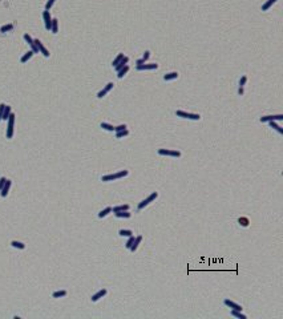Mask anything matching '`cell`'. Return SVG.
Segmentation results:
<instances>
[{
	"instance_id": "35",
	"label": "cell",
	"mask_w": 283,
	"mask_h": 319,
	"mask_svg": "<svg viewBox=\"0 0 283 319\" xmlns=\"http://www.w3.org/2000/svg\"><path fill=\"white\" fill-rule=\"evenodd\" d=\"M246 81H247V76H245V75H243V76L241 77V80H239V87H241V88L245 87Z\"/></svg>"
},
{
	"instance_id": "17",
	"label": "cell",
	"mask_w": 283,
	"mask_h": 319,
	"mask_svg": "<svg viewBox=\"0 0 283 319\" xmlns=\"http://www.w3.org/2000/svg\"><path fill=\"white\" fill-rule=\"evenodd\" d=\"M177 77H178V73L177 72H170V73L164 75V80H165V81H172V80H176Z\"/></svg>"
},
{
	"instance_id": "22",
	"label": "cell",
	"mask_w": 283,
	"mask_h": 319,
	"mask_svg": "<svg viewBox=\"0 0 283 319\" xmlns=\"http://www.w3.org/2000/svg\"><path fill=\"white\" fill-rule=\"evenodd\" d=\"M276 1H278V0H267L266 3L262 5V11H269L270 8H271V5H273V4H275Z\"/></svg>"
},
{
	"instance_id": "43",
	"label": "cell",
	"mask_w": 283,
	"mask_h": 319,
	"mask_svg": "<svg viewBox=\"0 0 283 319\" xmlns=\"http://www.w3.org/2000/svg\"><path fill=\"white\" fill-rule=\"evenodd\" d=\"M238 93H239V96H242V94H243V88H241V87H239Z\"/></svg>"
},
{
	"instance_id": "23",
	"label": "cell",
	"mask_w": 283,
	"mask_h": 319,
	"mask_svg": "<svg viewBox=\"0 0 283 319\" xmlns=\"http://www.w3.org/2000/svg\"><path fill=\"white\" fill-rule=\"evenodd\" d=\"M128 71H129V65L126 64V65H125L122 69H120V71L117 72V77H118V79H122V77H124L125 75L128 73Z\"/></svg>"
},
{
	"instance_id": "12",
	"label": "cell",
	"mask_w": 283,
	"mask_h": 319,
	"mask_svg": "<svg viewBox=\"0 0 283 319\" xmlns=\"http://www.w3.org/2000/svg\"><path fill=\"white\" fill-rule=\"evenodd\" d=\"M11 185H12V181H11V180H7V181H5V184H4L3 189L0 190V195H1L3 198H4V197H7V195H8V191H10Z\"/></svg>"
},
{
	"instance_id": "20",
	"label": "cell",
	"mask_w": 283,
	"mask_h": 319,
	"mask_svg": "<svg viewBox=\"0 0 283 319\" xmlns=\"http://www.w3.org/2000/svg\"><path fill=\"white\" fill-rule=\"evenodd\" d=\"M269 125H270V128H273V129H275L278 133H280V134H283V129L280 128L279 125L276 124L275 121H269Z\"/></svg>"
},
{
	"instance_id": "37",
	"label": "cell",
	"mask_w": 283,
	"mask_h": 319,
	"mask_svg": "<svg viewBox=\"0 0 283 319\" xmlns=\"http://www.w3.org/2000/svg\"><path fill=\"white\" fill-rule=\"evenodd\" d=\"M55 1H56V0H48V1H47V4H45V10H47V11L51 10L52 5L55 4Z\"/></svg>"
},
{
	"instance_id": "24",
	"label": "cell",
	"mask_w": 283,
	"mask_h": 319,
	"mask_svg": "<svg viewBox=\"0 0 283 319\" xmlns=\"http://www.w3.org/2000/svg\"><path fill=\"white\" fill-rule=\"evenodd\" d=\"M11 113H12V112H11V107H7V105H5L4 112H3V116H1V120H5V121H7Z\"/></svg>"
},
{
	"instance_id": "25",
	"label": "cell",
	"mask_w": 283,
	"mask_h": 319,
	"mask_svg": "<svg viewBox=\"0 0 283 319\" xmlns=\"http://www.w3.org/2000/svg\"><path fill=\"white\" fill-rule=\"evenodd\" d=\"M100 126L102 129H105V130H108V132H114V126L111 124H108V122H101Z\"/></svg>"
},
{
	"instance_id": "9",
	"label": "cell",
	"mask_w": 283,
	"mask_h": 319,
	"mask_svg": "<svg viewBox=\"0 0 283 319\" xmlns=\"http://www.w3.org/2000/svg\"><path fill=\"white\" fill-rule=\"evenodd\" d=\"M223 303L227 306V307H230L231 310H238V311H242V310H243V307H242L241 305H238V303H235V302L230 301V299H225Z\"/></svg>"
},
{
	"instance_id": "7",
	"label": "cell",
	"mask_w": 283,
	"mask_h": 319,
	"mask_svg": "<svg viewBox=\"0 0 283 319\" xmlns=\"http://www.w3.org/2000/svg\"><path fill=\"white\" fill-rule=\"evenodd\" d=\"M158 68V64H155V62H152V64H141V65H137L136 67V69L137 71H153V69H157Z\"/></svg>"
},
{
	"instance_id": "33",
	"label": "cell",
	"mask_w": 283,
	"mask_h": 319,
	"mask_svg": "<svg viewBox=\"0 0 283 319\" xmlns=\"http://www.w3.org/2000/svg\"><path fill=\"white\" fill-rule=\"evenodd\" d=\"M11 29H14V24H5L0 28L1 32H8V31H11Z\"/></svg>"
},
{
	"instance_id": "32",
	"label": "cell",
	"mask_w": 283,
	"mask_h": 319,
	"mask_svg": "<svg viewBox=\"0 0 283 319\" xmlns=\"http://www.w3.org/2000/svg\"><path fill=\"white\" fill-rule=\"evenodd\" d=\"M122 57H124V53H118V56L117 57H116V59L113 60V62H112V67H116L118 64V62L121 61V60H122Z\"/></svg>"
},
{
	"instance_id": "21",
	"label": "cell",
	"mask_w": 283,
	"mask_h": 319,
	"mask_svg": "<svg viewBox=\"0 0 283 319\" xmlns=\"http://www.w3.org/2000/svg\"><path fill=\"white\" fill-rule=\"evenodd\" d=\"M230 314H231L233 316H235V318H238V319H246L247 318L245 314H242V311H238V310H231Z\"/></svg>"
},
{
	"instance_id": "28",
	"label": "cell",
	"mask_w": 283,
	"mask_h": 319,
	"mask_svg": "<svg viewBox=\"0 0 283 319\" xmlns=\"http://www.w3.org/2000/svg\"><path fill=\"white\" fill-rule=\"evenodd\" d=\"M11 245L14 247H16V249H20V250H23V249H25V245L23 242H19V241H12L11 242Z\"/></svg>"
},
{
	"instance_id": "34",
	"label": "cell",
	"mask_w": 283,
	"mask_h": 319,
	"mask_svg": "<svg viewBox=\"0 0 283 319\" xmlns=\"http://www.w3.org/2000/svg\"><path fill=\"white\" fill-rule=\"evenodd\" d=\"M134 238H136L134 236H130V237H129L128 242L125 243V247H126V249H130V246H132V243H133V241H134Z\"/></svg>"
},
{
	"instance_id": "4",
	"label": "cell",
	"mask_w": 283,
	"mask_h": 319,
	"mask_svg": "<svg viewBox=\"0 0 283 319\" xmlns=\"http://www.w3.org/2000/svg\"><path fill=\"white\" fill-rule=\"evenodd\" d=\"M8 126H7V138H12L14 136V125H15V115L11 113L8 117Z\"/></svg>"
},
{
	"instance_id": "31",
	"label": "cell",
	"mask_w": 283,
	"mask_h": 319,
	"mask_svg": "<svg viewBox=\"0 0 283 319\" xmlns=\"http://www.w3.org/2000/svg\"><path fill=\"white\" fill-rule=\"evenodd\" d=\"M32 56H33V52H32V51H29V52H27L24 56H23V57H21V60H20V61H21V62H27L28 60H29V59L32 57Z\"/></svg>"
},
{
	"instance_id": "42",
	"label": "cell",
	"mask_w": 283,
	"mask_h": 319,
	"mask_svg": "<svg viewBox=\"0 0 283 319\" xmlns=\"http://www.w3.org/2000/svg\"><path fill=\"white\" fill-rule=\"evenodd\" d=\"M136 64H137V65H141V64H145V61H144L142 59H138L137 61H136Z\"/></svg>"
},
{
	"instance_id": "39",
	"label": "cell",
	"mask_w": 283,
	"mask_h": 319,
	"mask_svg": "<svg viewBox=\"0 0 283 319\" xmlns=\"http://www.w3.org/2000/svg\"><path fill=\"white\" fill-rule=\"evenodd\" d=\"M149 57H150V52H149V51H145V53H144V56H142V60H144V61H148V59Z\"/></svg>"
},
{
	"instance_id": "15",
	"label": "cell",
	"mask_w": 283,
	"mask_h": 319,
	"mask_svg": "<svg viewBox=\"0 0 283 319\" xmlns=\"http://www.w3.org/2000/svg\"><path fill=\"white\" fill-rule=\"evenodd\" d=\"M128 62H129V57H128V56H124V57H122V60H121V61L118 62L117 65L114 67V69H116V72H118L120 69H122V68H124V67L126 65Z\"/></svg>"
},
{
	"instance_id": "11",
	"label": "cell",
	"mask_w": 283,
	"mask_h": 319,
	"mask_svg": "<svg viewBox=\"0 0 283 319\" xmlns=\"http://www.w3.org/2000/svg\"><path fill=\"white\" fill-rule=\"evenodd\" d=\"M35 41V44L37 45V48H39V52H41L43 55L45 56V57H49V52H48V49L45 48L44 45H43V43L39 40V39H36V40H33Z\"/></svg>"
},
{
	"instance_id": "40",
	"label": "cell",
	"mask_w": 283,
	"mask_h": 319,
	"mask_svg": "<svg viewBox=\"0 0 283 319\" xmlns=\"http://www.w3.org/2000/svg\"><path fill=\"white\" fill-rule=\"evenodd\" d=\"M5 181H7V178H5V177H1V178H0V190L3 189L4 184H5Z\"/></svg>"
},
{
	"instance_id": "2",
	"label": "cell",
	"mask_w": 283,
	"mask_h": 319,
	"mask_svg": "<svg viewBox=\"0 0 283 319\" xmlns=\"http://www.w3.org/2000/svg\"><path fill=\"white\" fill-rule=\"evenodd\" d=\"M158 197V193H157V191H153L152 194L149 195L148 198H146V200H144V201H141L140 202V204H138V210H142V209H145V206H148L149 204H150V202H153L155 200V198Z\"/></svg>"
},
{
	"instance_id": "18",
	"label": "cell",
	"mask_w": 283,
	"mask_h": 319,
	"mask_svg": "<svg viewBox=\"0 0 283 319\" xmlns=\"http://www.w3.org/2000/svg\"><path fill=\"white\" fill-rule=\"evenodd\" d=\"M51 31H52V33H57V31H59V20H57V19H52Z\"/></svg>"
},
{
	"instance_id": "38",
	"label": "cell",
	"mask_w": 283,
	"mask_h": 319,
	"mask_svg": "<svg viewBox=\"0 0 283 319\" xmlns=\"http://www.w3.org/2000/svg\"><path fill=\"white\" fill-rule=\"evenodd\" d=\"M238 222L241 223L242 226H249V219H247V218H239Z\"/></svg>"
},
{
	"instance_id": "14",
	"label": "cell",
	"mask_w": 283,
	"mask_h": 319,
	"mask_svg": "<svg viewBox=\"0 0 283 319\" xmlns=\"http://www.w3.org/2000/svg\"><path fill=\"white\" fill-rule=\"evenodd\" d=\"M142 242V236H137L134 238V241H133V243H132V246H130V251L132 253H134L136 250H137V247H138V245H140V243Z\"/></svg>"
},
{
	"instance_id": "1",
	"label": "cell",
	"mask_w": 283,
	"mask_h": 319,
	"mask_svg": "<svg viewBox=\"0 0 283 319\" xmlns=\"http://www.w3.org/2000/svg\"><path fill=\"white\" fill-rule=\"evenodd\" d=\"M129 174L128 170H120L117 173H113V174H107V176H102L101 177V181L102 182H109V181H114V180H120L122 177H126Z\"/></svg>"
},
{
	"instance_id": "3",
	"label": "cell",
	"mask_w": 283,
	"mask_h": 319,
	"mask_svg": "<svg viewBox=\"0 0 283 319\" xmlns=\"http://www.w3.org/2000/svg\"><path fill=\"white\" fill-rule=\"evenodd\" d=\"M176 115L178 117L187 118V120H200L201 118V116L198 113H187V112H183V111H176Z\"/></svg>"
},
{
	"instance_id": "13",
	"label": "cell",
	"mask_w": 283,
	"mask_h": 319,
	"mask_svg": "<svg viewBox=\"0 0 283 319\" xmlns=\"http://www.w3.org/2000/svg\"><path fill=\"white\" fill-rule=\"evenodd\" d=\"M107 293H108L107 288H101L100 291H97L94 295H92V298H90V299H92V302H97L98 299H101L102 297H105V295H107Z\"/></svg>"
},
{
	"instance_id": "26",
	"label": "cell",
	"mask_w": 283,
	"mask_h": 319,
	"mask_svg": "<svg viewBox=\"0 0 283 319\" xmlns=\"http://www.w3.org/2000/svg\"><path fill=\"white\" fill-rule=\"evenodd\" d=\"M109 213H112V208H105L104 210H101L98 213V218H104V217H107Z\"/></svg>"
},
{
	"instance_id": "27",
	"label": "cell",
	"mask_w": 283,
	"mask_h": 319,
	"mask_svg": "<svg viewBox=\"0 0 283 319\" xmlns=\"http://www.w3.org/2000/svg\"><path fill=\"white\" fill-rule=\"evenodd\" d=\"M129 134V130L125 129V130H120V132H116V138H124Z\"/></svg>"
},
{
	"instance_id": "8",
	"label": "cell",
	"mask_w": 283,
	"mask_h": 319,
	"mask_svg": "<svg viewBox=\"0 0 283 319\" xmlns=\"http://www.w3.org/2000/svg\"><path fill=\"white\" fill-rule=\"evenodd\" d=\"M113 85H114L113 83H108L107 85H105V87H104L102 89H101L100 92L97 93V97H98V98H102L104 96H105V94L108 93V92H111V90L113 89Z\"/></svg>"
},
{
	"instance_id": "10",
	"label": "cell",
	"mask_w": 283,
	"mask_h": 319,
	"mask_svg": "<svg viewBox=\"0 0 283 319\" xmlns=\"http://www.w3.org/2000/svg\"><path fill=\"white\" fill-rule=\"evenodd\" d=\"M43 18H44V21H45V28H47V31H51L52 18H51V15H49V11L45 10L44 12H43Z\"/></svg>"
},
{
	"instance_id": "41",
	"label": "cell",
	"mask_w": 283,
	"mask_h": 319,
	"mask_svg": "<svg viewBox=\"0 0 283 319\" xmlns=\"http://www.w3.org/2000/svg\"><path fill=\"white\" fill-rule=\"evenodd\" d=\"M4 108H5V104H0V121H1V116H3Z\"/></svg>"
},
{
	"instance_id": "30",
	"label": "cell",
	"mask_w": 283,
	"mask_h": 319,
	"mask_svg": "<svg viewBox=\"0 0 283 319\" xmlns=\"http://www.w3.org/2000/svg\"><path fill=\"white\" fill-rule=\"evenodd\" d=\"M118 234H120L121 237H130V236H133V231H132V230H124V229H121L120 231H118Z\"/></svg>"
},
{
	"instance_id": "29",
	"label": "cell",
	"mask_w": 283,
	"mask_h": 319,
	"mask_svg": "<svg viewBox=\"0 0 283 319\" xmlns=\"http://www.w3.org/2000/svg\"><path fill=\"white\" fill-rule=\"evenodd\" d=\"M67 295V291L65 290H60V291H55L53 294H52V297L53 298H62V297H65Z\"/></svg>"
},
{
	"instance_id": "16",
	"label": "cell",
	"mask_w": 283,
	"mask_h": 319,
	"mask_svg": "<svg viewBox=\"0 0 283 319\" xmlns=\"http://www.w3.org/2000/svg\"><path fill=\"white\" fill-rule=\"evenodd\" d=\"M114 215H116L117 218H130L132 214L129 213V210H122V212H116Z\"/></svg>"
},
{
	"instance_id": "6",
	"label": "cell",
	"mask_w": 283,
	"mask_h": 319,
	"mask_svg": "<svg viewBox=\"0 0 283 319\" xmlns=\"http://www.w3.org/2000/svg\"><path fill=\"white\" fill-rule=\"evenodd\" d=\"M283 115H269L261 117V122H269V121H282Z\"/></svg>"
},
{
	"instance_id": "19",
	"label": "cell",
	"mask_w": 283,
	"mask_h": 319,
	"mask_svg": "<svg viewBox=\"0 0 283 319\" xmlns=\"http://www.w3.org/2000/svg\"><path fill=\"white\" fill-rule=\"evenodd\" d=\"M122 210H129V205H118V206H114L112 208V212L116 213V212H122Z\"/></svg>"
},
{
	"instance_id": "5",
	"label": "cell",
	"mask_w": 283,
	"mask_h": 319,
	"mask_svg": "<svg viewBox=\"0 0 283 319\" xmlns=\"http://www.w3.org/2000/svg\"><path fill=\"white\" fill-rule=\"evenodd\" d=\"M158 154L159 156H169V157H181V152L178 150H173V149H158Z\"/></svg>"
},
{
	"instance_id": "36",
	"label": "cell",
	"mask_w": 283,
	"mask_h": 319,
	"mask_svg": "<svg viewBox=\"0 0 283 319\" xmlns=\"http://www.w3.org/2000/svg\"><path fill=\"white\" fill-rule=\"evenodd\" d=\"M128 128L125 124H121V125H118V126H114V132H120V130H125V129Z\"/></svg>"
}]
</instances>
